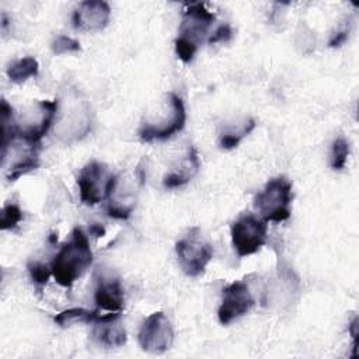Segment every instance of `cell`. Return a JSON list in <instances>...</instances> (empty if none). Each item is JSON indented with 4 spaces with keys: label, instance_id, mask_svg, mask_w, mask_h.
Segmentation results:
<instances>
[{
    "label": "cell",
    "instance_id": "52a82bcc",
    "mask_svg": "<svg viewBox=\"0 0 359 359\" xmlns=\"http://www.w3.org/2000/svg\"><path fill=\"white\" fill-rule=\"evenodd\" d=\"M168 102L171 105V115L165 118L163 122L153 125V123H143L139 129V137L143 142H153V140H167L174 133L181 132L187 122V112L182 100L174 94H168Z\"/></svg>",
    "mask_w": 359,
    "mask_h": 359
},
{
    "label": "cell",
    "instance_id": "d6986e66",
    "mask_svg": "<svg viewBox=\"0 0 359 359\" xmlns=\"http://www.w3.org/2000/svg\"><path fill=\"white\" fill-rule=\"evenodd\" d=\"M198 168L199 167H189V168L182 170V171H174V172L167 174L163 180L164 188L172 189V188H178V187L185 185L194 177V174L198 171Z\"/></svg>",
    "mask_w": 359,
    "mask_h": 359
},
{
    "label": "cell",
    "instance_id": "7c38bea8",
    "mask_svg": "<svg viewBox=\"0 0 359 359\" xmlns=\"http://www.w3.org/2000/svg\"><path fill=\"white\" fill-rule=\"evenodd\" d=\"M94 300L98 309L112 311V313H121L125 302L121 280L115 276L101 275L97 279Z\"/></svg>",
    "mask_w": 359,
    "mask_h": 359
},
{
    "label": "cell",
    "instance_id": "3957f363",
    "mask_svg": "<svg viewBox=\"0 0 359 359\" xmlns=\"http://www.w3.org/2000/svg\"><path fill=\"white\" fill-rule=\"evenodd\" d=\"M116 184L118 175L112 174L105 164L95 160L87 163L77 177L80 199L90 206L109 198Z\"/></svg>",
    "mask_w": 359,
    "mask_h": 359
},
{
    "label": "cell",
    "instance_id": "5bb4252c",
    "mask_svg": "<svg viewBox=\"0 0 359 359\" xmlns=\"http://www.w3.org/2000/svg\"><path fill=\"white\" fill-rule=\"evenodd\" d=\"M98 317H100L98 310H87V309H81V307L80 309L74 307V309L60 311L59 314L55 316L53 320L60 327H69L76 323H86V324L95 323L98 320Z\"/></svg>",
    "mask_w": 359,
    "mask_h": 359
},
{
    "label": "cell",
    "instance_id": "603a6c76",
    "mask_svg": "<svg viewBox=\"0 0 359 359\" xmlns=\"http://www.w3.org/2000/svg\"><path fill=\"white\" fill-rule=\"evenodd\" d=\"M233 35L231 27L229 24H222L219 25L215 32L210 34V36L208 38L209 43H217V42H229L230 38Z\"/></svg>",
    "mask_w": 359,
    "mask_h": 359
},
{
    "label": "cell",
    "instance_id": "2e32d148",
    "mask_svg": "<svg viewBox=\"0 0 359 359\" xmlns=\"http://www.w3.org/2000/svg\"><path fill=\"white\" fill-rule=\"evenodd\" d=\"M255 128V121L252 118H250L248 121H245V123L238 129V130H231V132H226L223 135H220L219 137V146L222 149L226 150H231L234 147H237L240 144V142L248 135L251 133V130Z\"/></svg>",
    "mask_w": 359,
    "mask_h": 359
},
{
    "label": "cell",
    "instance_id": "9c48e42d",
    "mask_svg": "<svg viewBox=\"0 0 359 359\" xmlns=\"http://www.w3.org/2000/svg\"><path fill=\"white\" fill-rule=\"evenodd\" d=\"M213 21H215V14L209 11L205 7V4L202 3L188 4V7L184 10V17L178 31V38H182L194 43L195 46H199V43L208 35Z\"/></svg>",
    "mask_w": 359,
    "mask_h": 359
},
{
    "label": "cell",
    "instance_id": "e0dca14e",
    "mask_svg": "<svg viewBox=\"0 0 359 359\" xmlns=\"http://www.w3.org/2000/svg\"><path fill=\"white\" fill-rule=\"evenodd\" d=\"M349 154V144L348 142L339 136L332 142L331 146V158H330V165L332 170H342L346 164V158Z\"/></svg>",
    "mask_w": 359,
    "mask_h": 359
},
{
    "label": "cell",
    "instance_id": "8992f818",
    "mask_svg": "<svg viewBox=\"0 0 359 359\" xmlns=\"http://www.w3.org/2000/svg\"><path fill=\"white\" fill-rule=\"evenodd\" d=\"M137 339L143 351L158 355L172 345L174 330L165 314L156 311L143 321Z\"/></svg>",
    "mask_w": 359,
    "mask_h": 359
},
{
    "label": "cell",
    "instance_id": "ba28073f",
    "mask_svg": "<svg viewBox=\"0 0 359 359\" xmlns=\"http://www.w3.org/2000/svg\"><path fill=\"white\" fill-rule=\"evenodd\" d=\"M252 306L254 297L248 286L241 280H236L223 289V297L217 310V318L220 324L227 325L233 320L247 314Z\"/></svg>",
    "mask_w": 359,
    "mask_h": 359
},
{
    "label": "cell",
    "instance_id": "44dd1931",
    "mask_svg": "<svg viewBox=\"0 0 359 359\" xmlns=\"http://www.w3.org/2000/svg\"><path fill=\"white\" fill-rule=\"evenodd\" d=\"M28 272L31 275V279L34 283L43 286L49 276L52 275V268H49L46 264L39 262V261H31L28 262Z\"/></svg>",
    "mask_w": 359,
    "mask_h": 359
},
{
    "label": "cell",
    "instance_id": "6da1fadb",
    "mask_svg": "<svg viewBox=\"0 0 359 359\" xmlns=\"http://www.w3.org/2000/svg\"><path fill=\"white\" fill-rule=\"evenodd\" d=\"M93 262V252L88 238L80 227H74L69 241L56 254L50 268L55 280L63 287L72 285L87 271Z\"/></svg>",
    "mask_w": 359,
    "mask_h": 359
},
{
    "label": "cell",
    "instance_id": "ac0fdd59",
    "mask_svg": "<svg viewBox=\"0 0 359 359\" xmlns=\"http://www.w3.org/2000/svg\"><path fill=\"white\" fill-rule=\"evenodd\" d=\"M22 220V212L18 205L7 203L3 206L0 213V227L1 230H11Z\"/></svg>",
    "mask_w": 359,
    "mask_h": 359
},
{
    "label": "cell",
    "instance_id": "4fadbf2b",
    "mask_svg": "<svg viewBox=\"0 0 359 359\" xmlns=\"http://www.w3.org/2000/svg\"><path fill=\"white\" fill-rule=\"evenodd\" d=\"M39 72L38 60L32 56H25L14 60L7 67V76L13 83H22L29 77H35Z\"/></svg>",
    "mask_w": 359,
    "mask_h": 359
},
{
    "label": "cell",
    "instance_id": "5b68a950",
    "mask_svg": "<svg viewBox=\"0 0 359 359\" xmlns=\"http://www.w3.org/2000/svg\"><path fill=\"white\" fill-rule=\"evenodd\" d=\"M266 222L252 213L241 215L231 224V243L240 258L259 251L266 241Z\"/></svg>",
    "mask_w": 359,
    "mask_h": 359
},
{
    "label": "cell",
    "instance_id": "7402d4cb",
    "mask_svg": "<svg viewBox=\"0 0 359 359\" xmlns=\"http://www.w3.org/2000/svg\"><path fill=\"white\" fill-rule=\"evenodd\" d=\"M174 43H175V53H177V56L182 62L189 63L194 59V56H195V53L198 50V46H195L194 43H191V42H188V41H185L182 38H177Z\"/></svg>",
    "mask_w": 359,
    "mask_h": 359
},
{
    "label": "cell",
    "instance_id": "d4e9b609",
    "mask_svg": "<svg viewBox=\"0 0 359 359\" xmlns=\"http://www.w3.org/2000/svg\"><path fill=\"white\" fill-rule=\"evenodd\" d=\"M90 234L95 236V237H102L105 234V229L101 224H91L90 226Z\"/></svg>",
    "mask_w": 359,
    "mask_h": 359
},
{
    "label": "cell",
    "instance_id": "277c9868",
    "mask_svg": "<svg viewBox=\"0 0 359 359\" xmlns=\"http://www.w3.org/2000/svg\"><path fill=\"white\" fill-rule=\"evenodd\" d=\"M175 251L180 266L184 273L191 278H196L203 273L206 265L213 257L212 245L201 237L198 227H194L189 234L177 241Z\"/></svg>",
    "mask_w": 359,
    "mask_h": 359
},
{
    "label": "cell",
    "instance_id": "9a60e30c",
    "mask_svg": "<svg viewBox=\"0 0 359 359\" xmlns=\"http://www.w3.org/2000/svg\"><path fill=\"white\" fill-rule=\"evenodd\" d=\"M38 165H39V157H38V147H36V149L28 150L24 156H20V158H17L8 168L6 177L11 182L17 181L20 177L38 168Z\"/></svg>",
    "mask_w": 359,
    "mask_h": 359
},
{
    "label": "cell",
    "instance_id": "7a4b0ae2",
    "mask_svg": "<svg viewBox=\"0 0 359 359\" xmlns=\"http://www.w3.org/2000/svg\"><path fill=\"white\" fill-rule=\"evenodd\" d=\"M292 199V182L286 177H276L269 180L265 188L257 194L254 205L264 222L280 223L290 217Z\"/></svg>",
    "mask_w": 359,
    "mask_h": 359
},
{
    "label": "cell",
    "instance_id": "30bf717a",
    "mask_svg": "<svg viewBox=\"0 0 359 359\" xmlns=\"http://www.w3.org/2000/svg\"><path fill=\"white\" fill-rule=\"evenodd\" d=\"M111 17V7L107 1L94 0V1H83L73 11L72 22L73 27L79 31L93 32L101 31L107 27Z\"/></svg>",
    "mask_w": 359,
    "mask_h": 359
},
{
    "label": "cell",
    "instance_id": "ffe728a7",
    "mask_svg": "<svg viewBox=\"0 0 359 359\" xmlns=\"http://www.w3.org/2000/svg\"><path fill=\"white\" fill-rule=\"evenodd\" d=\"M50 49L55 55H65V53H73V52H79L80 48V42L74 38H70L67 35H57L50 45Z\"/></svg>",
    "mask_w": 359,
    "mask_h": 359
},
{
    "label": "cell",
    "instance_id": "8fae6325",
    "mask_svg": "<svg viewBox=\"0 0 359 359\" xmlns=\"http://www.w3.org/2000/svg\"><path fill=\"white\" fill-rule=\"evenodd\" d=\"M93 328V338L105 348H118L126 344V331L121 323V313L100 314Z\"/></svg>",
    "mask_w": 359,
    "mask_h": 359
},
{
    "label": "cell",
    "instance_id": "cb8c5ba5",
    "mask_svg": "<svg viewBox=\"0 0 359 359\" xmlns=\"http://www.w3.org/2000/svg\"><path fill=\"white\" fill-rule=\"evenodd\" d=\"M348 32L346 31H339V32H337L332 38H331V41L328 42V45L331 46V48H335V46H341L344 42H345V39H346V35Z\"/></svg>",
    "mask_w": 359,
    "mask_h": 359
}]
</instances>
